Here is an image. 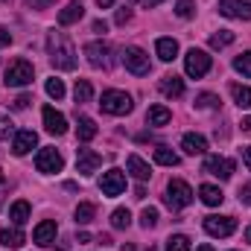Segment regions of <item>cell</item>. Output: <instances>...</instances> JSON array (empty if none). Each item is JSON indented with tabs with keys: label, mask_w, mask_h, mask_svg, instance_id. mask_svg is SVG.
I'll list each match as a JSON object with an SVG mask.
<instances>
[{
	"label": "cell",
	"mask_w": 251,
	"mask_h": 251,
	"mask_svg": "<svg viewBox=\"0 0 251 251\" xmlns=\"http://www.w3.org/2000/svg\"><path fill=\"white\" fill-rule=\"evenodd\" d=\"M47 50H50V64L56 70H76V50H73V41L64 32H56V29L50 32Z\"/></svg>",
	"instance_id": "cell-1"
},
{
	"label": "cell",
	"mask_w": 251,
	"mask_h": 251,
	"mask_svg": "<svg viewBox=\"0 0 251 251\" xmlns=\"http://www.w3.org/2000/svg\"><path fill=\"white\" fill-rule=\"evenodd\" d=\"M6 85L9 88H24V85H32V76H35V67L26 62V59H15V62L6 64V73H3Z\"/></svg>",
	"instance_id": "cell-2"
},
{
	"label": "cell",
	"mask_w": 251,
	"mask_h": 251,
	"mask_svg": "<svg viewBox=\"0 0 251 251\" xmlns=\"http://www.w3.org/2000/svg\"><path fill=\"white\" fill-rule=\"evenodd\" d=\"M164 201H167V207H173V210L187 207V204H193V190H190L187 181L173 178V181L167 184V196H164Z\"/></svg>",
	"instance_id": "cell-3"
},
{
	"label": "cell",
	"mask_w": 251,
	"mask_h": 251,
	"mask_svg": "<svg viewBox=\"0 0 251 251\" xmlns=\"http://www.w3.org/2000/svg\"><path fill=\"white\" fill-rule=\"evenodd\" d=\"M100 105H102V111H105V114L123 117V114L131 111V97H128L126 91H105V94H102V100H100Z\"/></svg>",
	"instance_id": "cell-4"
},
{
	"label": "cell",
	"mask_w": 251,
	"mask_h": 251,
	"mask_svg": "<svg viewBox=\"0 0 251 251\" xmlns=\"http://www.w3.org/2000/svg\"><path fill=\"white\" fill-rule=\"evenodd\" d=\"M85 56H88V62L94 64V67H102V70H108V67L114 64V50H111V44H105V41H91V44H85Z\"/></svg>",
	"instance_id": "cell-5"
},
{
	"label": "cell",
	"mask_w": 251,
	"mask_h": 251,
	"mask_svg": "<svg viewBox=\"0 0 251 251\" xmlns=\"http://www.w3.org/2000/svg\"><path fill=\"white\" fill-rule=\"evenodd\" d=\"M35 167H38V173H44V176H50V173H62L64 158L53 149V146H44V149L35 155Z\"/></svg>",
	"instance_id": "cell-6"
},
{
	"label": "cell",
	"mask_w": 251,
	"mask_h": 251,
	"mask_svg": "<svg viewBox=\"0 0 251 251\" xmlns=\"http://www.w3.org/2000/svg\"><path fill=\"white\" fill-rule=\"evenodd\" d=\"M184 70H187V76H193V79H201L210 70V56L204 50H196L193 47L187 56H184Z\"/></svg>",
	"instance_id": "cell-7"
},
{
	"label": "cell",
	"mask_w": 251,
	"mask_h": 251,
	"mask_svg": "<svg viewBox=\"0 0 251 251\" xmlns=\"http://www.w3.org/2000/svg\"><path fill=\"white\" fill-rule=\"evenodd\" d=\"M204 231L210 237H231L237 231V219L234 216H204Z\"/></svg>",
	"instance_id": "cell-8"
},
{
	"label": "cell",
	"mask_w": 251,
	"mask_h": 251,
	"mask_svg": "<svg viewBox=\"0 0 251 251\" xmlns=\"http://www.w3.org/2000/svg\"><path fill=\"white\" fill-rule=\"evenodd\" d=\"M123 62H126V67H128L134 76H146V73L152 70V64H149V56H146L140 47H126Z\"/></svg>",
	"instance_id": "cell-9"
},
{
	"label": "cell",
	"mask_w": 251,
	"mask_h": 251,
	"mask_svg": "<svg viewBox=\"0 0 251 251\" xmlns=\"http://www.w3.org/2000/svg\"><path fill=\"white\" fill-rule=\"evenodd\" d=\"M219 15L237 18V21H251V0H219Z\"/></svg>",
	"instance_id": "cell-10"
},
{
	"label": "cell",
	"mask_w": 251,
	"mask_h": 251,
	"mask_svg": "<svg viewBox=\"0 0 251 251\" xmlns=\"http://www.w3.org/2000/svg\"><path fill=\"white\" fill-rule=\"evenodd\" d=\"M204 173H210V176L228 181V178L234 176V161H231V158H222V155H210V158L204 161Z\"/></svg>",
	"instance_id": "cell-11"
},
{
	"label": "cell",
	"mask_w": 251,
	"mask_h": 251,
	"mask_svg": "<svg viewBox=\"0 0 251 251\" xmlns=\"http://www.w3.org/2000/svg\"><path fill=\"white\" fill-rule=\"evenodd\" d=\"M102 164V155H97L94 149H76V170L82 176H94Z\"/></svg>",
	"instance_id": "cell-12"
},
{
	"label": "cell",
	"mask_w": 251,
	"mask_h": 251,
	"mask_svg": "<svg viewBox=\"0 0 251 251\" xmlns=\"http://www.w3.org/2000/svg\"><path fill=\"white\" fill-rule=\"evenodd\" d=\"M100 190L105 193V196H120L126 190V173L120 170H108V173H102V178H100Z\"/></svg>",
	"instance_id": "cell-13"
},
{
	"label": "cell",
	"mask_w": 251,
	"mask_h": 251,
	"mask_svg": "<svg viewBox=\"0 0 251 251\" xmlns=\"http://www.w3.org/2000/svg\"><path fill=\"white\" fill-rule=\"evenodd\" d=\"M35 143H38V134H35L32 128L15 131V140H12V152H15V155H26V152H32V149H35Z\"/></svg>",
	"instance_id": "cell-14"
},
{
	"label": "cell",
	"mask_w": 251,
	"mask_h": 251,
	"mask_svg": "<svg viewBox=\"0 0 251 251\" xmlns=\"http://www.w3.org/2000/svg\"><path fill=\"white\" fill-rule=\"evenodd\" d=\"M44 128L50 131V134H64L67 131V120H64L62 111H56L53 105H44Z\"/></svg>",
	"instance_id": "cell-15"
},
{
	"label": "cell",
	"mask_w": 251,
	"mask_h": 251,
	"mask_svg": "<svg viewBox=\"0 0 251 251\" xmlns=\"http://www.w3.org/2000/svg\"><path fill=\"white\" fill-rule=\"evenodd\" d=\"M126 170H128L137 181H149V178H152V167H149L140 155H128V158H126Z\"/></svg>",
	"instance_id": "cell-16"
},
{
	"label": "cell",
	"mask_w": 251,
	"mask_h": 251,
	"mask_svg": "<svg viewBox=\"0 0 251 251\" xmlns=\"http://www.w3.org/2000/svg\"><path fill=\"white\" fill-rule=\"evenodd\" d=\"M32 240H35L38 246H53V243H56V222H53V219L38 222L35 231H32Z\"/></svg>",
	"instance_id": "cell-17"
},
{
	"label": "cell",
	"mask_w": 251,
	"mask_h": 251,
	"mask_svg": "<svg viewBox=\"0 0 251 251\" xmlns=\"http://www.w3.org/2000/svg\"><path fill=\"white\" fill-rule=\"evenodd\" d=\"M158 88H161V94H164V97H170V100H178V97L184 94V79L173 73V76H164Z\"/></svg>",
	"instance_id": "cell-18"
},
{
	"label": "cell",
	"mask_w": 251,
	"mask_h": 251,
	"mask_svg": "<svg viewBox=\"0 0 251 251\" xmlns=\"http://www.w3.org/2000/svg\"><path fill=\"white\" fill-rule=\"evenodd\" d=\"M82 15H85V6H82V0H70L62 12H59V24H62V26H70V24H76Z\"/></svg>",
	"instance_id": "cell-19"
},
{
	"label": "cell",
	"mask_w": 251,
	"mask_h": 251,
	"mask_svg": "<svg viewBox=\"0 0 251 251\" xmlns=\"http://www.w3.org/2000/svg\"><path fill=\"white\" fill-rule=\"evenodd\" d=\"M24 243H26V237H24L21 225H15V228H3V231H0V246H3V249H21Z\"/></svg>",
	"instance_id": "cell-20"
},
{
	"label": "cell",
	"mask_w": 251,
	"mask_h": 251,
	"mask_svg": "<svg viewBox=\"0 0 251 251\" xmlns=\"http://www.w3.org/2000/svg\"><path fill=\"white\" fill-rule=\"evenodd\" d=\"M181 149H184L187 155H204V152H207V140H204L201 134L190 131V134L181 137Z\"/></svg>",
	"instance_id": "cell-21"
},
{
	"label": "cell",
	"mask_w": 251,
	"mask_h": 251,
	"mask_svg": "<svg viewBox=\"0 0 251 251\" xmlns=\"http://www.w3.org/2000/svg\"><path fill=\"white\" fill-rule=\"evenodd\" d=\"M155 53H158L161 62H173V59L178 56V41H176V38H158Z\"/></svg>",
	"instance_id": "cell-22"
},
{
	"label": "cell",
	"mask_w": 251,
	"mask_h": 251,
	"mask_svg": "<svg viewBox=\"0 0 251 251\" xmlns=\"http://www.w3.org/2000/svg\"><path fill=\"white\" fill-rule=\"evenodd\" d=\"M29 213H32V207H29V201H24V199H18V201L9 207V219H12L15 225L29 222Z\"/></svg>",
	"instance_id": "cell-23"
},
{
	"label": "cell",
	"mask_w": 251,
	"mask_h": 251,
	"mask_svg": "<svg viewBox=\"0 0 251 251\" xmlns=\"http://www.w3.org/2000/svg\"><path fill=\"white\" fill-rule=\"evenodd\" d=\"M173 120V111L167 108V105H152L149 111H146V123L149 126H167Z\"/></svg>",
	"instance_id": "cell-24"
},
{
	"label": "cell",
	"mask_w": 251,
	"mask_h": 251,
	"mask_svg": "<svg viewBox=\"0 0 251 251\" xmlns=\"http://www.w3.org/2000/svg\"><path fill=\"white\" fill-rule=\"evenodd\" d=\"M76 137H79L82 143H91V140L97 137V123H94L91 117H79V123H76Z\"/></svg>",
	"instance_id": "cell-25"
},
{
	"label": "cell",
	"mask_w": 251,
	"mask_h": 251,
	"mask_svg": "<svg viewBox=\"0 0 251 251\" xmlns=\"http://www.w3.org/2000/svg\"><path fill=\"white\" fill-rule=\"evenodd\" d=\"M199 196H201V201L210 204V207L222 204V199H225V193H222L219 187H213V184H201V187H199Z\"/></svg>",
	"instance_id": "cell-26"
},
{
	"label": "cell",
	"mask_w": 251,
	"mask_h": 251,
	"mask_svg": "<svg viewBox=\"0 0 251 251\" xmlns=\"http://www.w3.org/2000/svg\"><path fill=\"white\" fill-rule=\"evenodd\" d=\"M234 38H237V35H234L231 29H219V32L210 35V47H213V50H225V47L234 44Z\"/></svg>",
	"instance_id": "cell-27"
},
{
	"label": "cell",
	"mask_w": 251,
	"mask_h": 251,
	"mask_svg": "<svg viewBox=\"0 0 251 251\" xmlns=\"http://www.w3.org/2000/svg\"><path fill=\"white\" fill-rule=\"evenodd\" d=\"M94 216H97V204H91V201H79V204H76V222H79V225L94 222Z\"/></svg>",
	"instance_id": "cell-28"
},
{
	"label": "cell",
	"mask_w": 251,
	"mask_h": 251,
	"mask_svg": "<svg viewBox=\"0 0 251 251\" xmlns=\"http://www.w3.org/2000/svg\"><path fill=\"white\" fill-rule=\"evenodd\" d=\"M73 97H76V102H91V97H94V88H91V82H88V79H76Z\"/></svg>",
	"instance_id": "cell-29"
},
{
	"label": "cell",
	"mask_w": 251,
	"mask_h": 251,
	"mask_svg": "<svg viewBox=\"0 0 251 251\" xmlns=\"http://www.w3.org/2000/svg\"><path fill=\"white\" fill-rule=\"evenodd\" d=\"M155 161H158L161 167H178V155H176L173 149H167V146H158V149H155Z\"/></svg>",
	"instance_id": "cell-30"
},
{
	"label": "cell",
	"mask_w": 251,
	"mask_h": 251,
	"mask_svg": "<svg viewBox=\"0 0 251 251\" xmlns=\"http://www.w3.org/2000/svg\"><path fill=\"white\" fill-rule=\"evenodd\" d=\"M231 94H234V102L240 108H251V88H246V85H231Z\"/></svg>",
	"instance_id": "cell-31"
},
{
	"label": "cell",
	"mask_w": 251,
	"mask_h": 251,
	"mask_svg": "<svg viewBox=\"0 0 251 251\" xmlns=\"http://www.w3.org/2000/svg\"><path fill=\"white\" fill-rule=\"evenodd\" d=\"M111 225H114V228H120V231L131 225V213H128V207H117V210L111 213Z\"/></svg>",
	"instance_id": "cell-32"
},
{
	"label": "cell",
	"mask_w": 251,
	"mask_h": 251,
	"mask_svg": "<svg viewBox=\"0 0 251 251\" xmlns=\"http://www.w3.org/2000/svg\"><path fill=\"white\" fill-rule=\"evenodd\" d=\"M167 251H190V237L184 234H173L167 240Z\"/></svg>",
	"instance_id": "cell-33"
},
{
	"label": "cell",
	"mask_w": 251,
	"mask_h": 251,
	"mask_svg": "<svg viewBox=\"0 0 251 251\" xmlns=\"http://www.w3.org/2000/svg\"><path fill=\"white\" fill-rule=\"evenodd\" d=\"M140 225L149 231V228H155L158 225V207H143V213H140Z\"/></svg>",
	"instance_id": "cell-34"
},
{
	"label": "cell",
	"mask_w": 251,
	"mask_h": 251,
	"mask_svg": "<svg viewBox=\"0 0 251 251\" xmlns=\"http://www.w3.org/2000/svg\"><path fill=\"white\" fill-rule=\"evenodd\" d=\"M196 108H219V97L216 94H199L196 97Z\"/></svg>",
	"instance_id": "cell-35"
},
{
	"label": "cell",
	"mask_w": 251,
	"mask_h": 251,
	"mask_svg": "<svg viewBox=\"0 0 251 251\" xmlns=\"http://www.w3.org/2000/svg\"><path fill=\"white\" fill-rule=\"evenodd\" d=\"M234 67H237L243 76H249L251 79V50L249 53H243V56H237V59H234Z\"/></svg>",
	"instance_id": "cell-36"
},
{
	"label": "cell",
	"mask_w": 251,
	"mask_h": 251,
	"mask_svg": "<svg viewBox=\"0 0 251 251\" xmlns=\"http://www.w3.org/2000/svg\"><path fill=\"white\" fill-rule=\"evenodd\" d=\"M47 94H50L53 100H62L64 97V82L62 79H47Z\"/></svg>",
	"instance_id": "cell-37"
},
{
	"label": "cell",
	"mask_w": 251,
	"mask_h": 251,
	"mask_svg": "<svg viewBox=\"0 0 251 251\" xmlns=\"http://www.w3.org/2000/svg\"><path fill=\"white\" fill-rule=\"evenodd\" d=\"M176 15H178V18H193V15H196V3H193V0H178Z\"/></svg>",
	"instance_id": "cell-38"
},
{
	"label": "cell",
	"mask_w": 251,
	"mask_h": 251,
	"mask_svg": "<svg viewBox=\"0 0 251 251\" xmlns=\"http://www.w3.org/2000/svg\"><path fill=\"white\" fill-rule=\"evenodd\" d=\"M15 134V126H12V120L6 117V114H0V140H9Z\"/></svg>",
	"instance_id": "cell-39"
},
{
	"label": "cell",
	"mask_w": 251,
	"mask_h": 251,
	"mask_svg": "<svg viewBox=\"0 0 251 251\" xmlns=\"http://www.w3.org/2000/svg\"><path fill=\"white\" fill-rule=\"evenodd\" d=\"M29 102H32V97H29V94H21V97H18V100H15V102H12V105H15V108H18V111H24V108H26V105H29Z\"/></svg>",
	"instance_id": "cell-40"
},
{
	"label": "cell",
	"mask_w": 251,
	"mask_h": 251,
	"mask_svg": "<svg viewBox=\"0 0 251 251\" xmlns=\"http://www.w3.org/2000/svg\"><path fill=\"white\" fill-rule=\"evenodd\" d=\"M114 21L123 26L126 21H131V9H117V15H114Z\"/></svg>",
	"instance_id": "cell-41"
},
{
	"label": "cell",
	"mask_w": 251,
	"mask_h": 251,
	"mask_svg": "<svg viewBox=\"0 0 251 251\" xmlns=\"http://www.w3.org/2000/svg\"><path fill=\"white\" fill-rule=\"evenodd\" d=\"M240 201H243V204H251V184L240 187Z\"/></svg>",
	"instance_id": "cell-42"
},
{
	"label": "cell",
	"mask_w": 251,
	"mask_h": 251,
	"mask_svg": "<svg viewBox=\"0 0 251 251\" xmlns=\"http://www.w3.org/2000/svg\"><path fill=\"white\" fill-rule=\"evenodd\" d=\"M6 44H12V35H9L6 26H0V47H6Z\"/></svg>",
	"instance_id": "cell-43"
},
{
	"label": "cell",
	"mask_w": 251,
	"mask_h": 251,
	"mask_svg": "<svg viewBox=\"0 0 251 251\" xmlns=\"http://www.w3.org/2000/svg\"><path fill=\"white\" fill-rule=\"evenodd\" d=\"M105 29H108V24H105V21H94V32H100V35H102Z\"/></svg>",
	"instance_id": "cell-44"
},
{
	"label": "cell",
	"mask_w": 251,
	"mask_h": 251,
	"mask_svg": "<svg viewBox=\"0 0 251 251\" xmlns=\"http://www.w3.org/2000/svg\"><path fill=\"white\" fill-rule=\"evenodd\" d=\"M29 6H32V9H47L50 0H29Z\"/></svg>",
	"instance_id": "cell-45"
},
{
	"label": "cell",
	"mask_w": 251,
	"mask_h": 251,
	"mask_svg": "<svg viewBox=\"0 0 251 251\" xmlns=\"http://www.w3.org/2000/svg\"><path fill=\"white\" fill-rule=\"evenodd\" d=\"M243 161H246V167L251 170V146H246V149H243Z\"/></svg>",
	"instance_id": "cell-46"
},
{
	"label": "cell",
	"mask_w": 251,
	"mask_h": 251,
	"mask_svg": "<svg viewBox=\"0 0 251 251\" xmlns=\"http://www.w3.org/2000/svg\"><path fill=\"white\" fill-rule=\"evenodd\" d=\"M97 243H102V246H111V237H108V234H102V237H97Z\"/></svg>",
	"instance_id": "cell-47"
},
{
	"label": "cell",
	"mask_w": 251,
	"mask_h": 251,
	"mask_svg": "<svg viewBox=\"0 0 251 251\" xmlns=\"http://www.w3.org/2000/svg\"><path fill=\"white\" fill-rule=\"evenodd\" d=\"M97 6L100 9H108V6H114V0H97Z\"/></svg>",
	"instance_id": "cell-48"
},
{
	"label": "cell",
	"mask_w": 251,
	"mask_h": 251,
	"mask_svg": "<svg viewBox=\"0 0 251 251\" xmlns=\"http://www.w3.org/2000/svg\"><path fill=\"white\" fill-rule=\"evenodd\" d=\"M140 3H143V6H149V9H152V6H158V3H161V0H140Z\"/></svg>",
	"instance_id": "cell-49"
},
{
	"label": "cell",
	"mask_w": 251,
	"mask_h": 251,
	"mask_svg": "<svg viewBox=\"0 0 251 251\" xmlns=\"http://www.w3.org/2000/svg\"><path fill=\"white\" fill-rule=\"evenodd\" d=\"M243 128H246V131H251V117H243Z\"/></svg>",
	"instance_id": "cell-50"
},
{
	"label": "cell",
	"mask_w": 251,
	"mask_h": 251,
	"mask_svg": "<svg viewBox=\"0 0 251 251\" xmlns=\"http://www.w3.org/2000/svg\"><path fill=\"white\" fill-rule=\"evenodd\" d=\"M196 251H213V246H207V243H204V246H199Z\"/></svg>",
	"instance_id": "cell-51"
},
{
	"label": "cell",
	"mask_w": 251,
	"mask_h": 251,
	"mask_svg": "<svg viewBox=\"0 0 251 251\" xmlns=\"http://www.w3.org/2000/svg\"><path fill=\"white\" fill-rule=\"evenodd\" d=\"M246 243H251V225L246 228Z\"/></svg>",
	"instance_id": "cell-52"
},
{
	"label": "cell",
	"mask_w": 251,
	"mask_h": 251,
	"mask_svg": "<svg viewBox=\"0 0 251 251\" xmlns=\"http://www.w3.org/2000/svg\"><path fill=\"white\" fill-rule=\"evenodd\" d=\"M123 251H134V246H126V249Z\"/></svg>",
	"instance_id": "cell-53"
},
{
	"label": "cell",
	"mask_w": 251,
	"mask_h": 251,
	"mask_svg": "<svg viewBox=\"0 0 251 251\" xmlns=\"http://www.w3.org/2000/svg\"><path fill=\"white\" fill-rule=\"evenodd\" d=\"M0 184H3V173H0Z\"/></svg>",
	"instance_id": "cell-54"
},
{
	"label": "cell",
	"mask_w": 251,
	"mask_h": 251,
	"mask_svg": "<svg viewBox=\"0 0 251 251\" xmlns=\"http://www.w3.org/2000/svg\"><path fill=\"white\" fill-rule=\"evenodd\" d=\"M0 3H9V0H0Z\"/></svg>",
	"instance_id": "cell-55"
}]
</instances>
